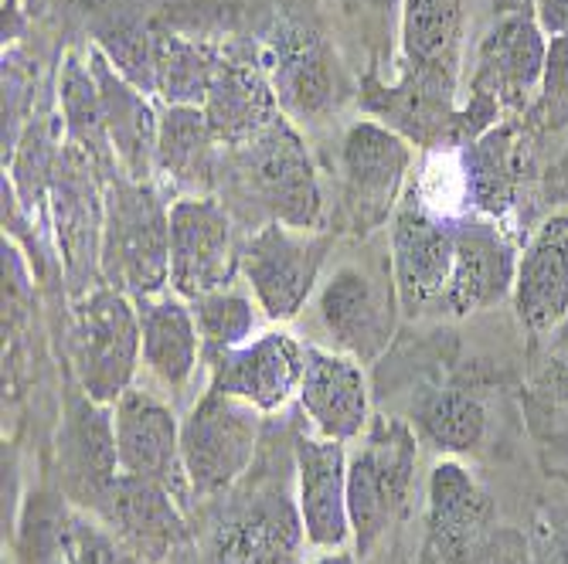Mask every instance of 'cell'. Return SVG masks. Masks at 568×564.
Here are the masks:
<instances>
[{
	"label": "cell",
	"instance_id": "5b68a950",
	"mask_svg": "<svg viewBox=\"0 0 568 564\" xmlns=\"http://www.w3.org/2000/svg\"><path fill=\"white\" fill-rule=\"evenodd\" d=\"M416 463V429L405 419L372 416L361 445L347 455V514L357 557H368L408 510Z\"/></svg>",
	"mask_w": 568,
	"mask_h": 564
},
{
	"label": "cell",
	"instance_id": "5bb4252c",
	"mask_svg": "<svg viewBox=\"0 0 568 564\" xmlns=\"http://www.w3.org/2000/svg\"><path fill=\"white\" fill-rule=\"evenodd\" d=\"M239 259L242 245L235 242V215L222 197L171 201V289L181 299L191 302L232 286Z\"/></svg>",
	"mask_w": 568,
	"mask_h": 564
},
{
	"label": "cell",
	"instance_id": "74e56055",
	"mask_svg": "<svg viewBox=\"0 0 568 564\" xmlns=\"http://www.w3.org/2000/svg\"><path fill=\"white\" fill-rule=\"evenodd\" d=\"M538 391L545 401L568 408V357H551V365L538 378Z\"/></svg>",
	"mask_w": 568,
	"mask_h": 564
},
{
	"label": "cell",
	"instance_id": "cb8c5ba5",
	"mask_svg": "<svg viewBox=\"0 0 568 564\" xmlns=\"http://www.w3.org/2000/svg\"><path fill=\"white\" fill-rule=\"evenodd\" d=\"M89 69L99 85L102 99V116H106V133L113 157L120 171L130 181H153L158 177V130H161V113L153 110V102L143 89H136L130 79H123L110 59L102 55L95 44H89Z\"/></svg>",
	"mask_w": 568,
	"mask_h": 564
},
{
	"label": "cell",
	"instance_id": "d6a6232c",
	"mask_svg": "<svg viewBox=\"0 0 568 564\" xmlns=\"http://www.w3.org/2000/svg\"><path fill=\"white\" fill-rule=\"evenodd\" d=\"M191 314L201 334L204 357L242 347L245 340L255 337V327H260V302L232 286L191 299Z\"/></svg>",
	"mask_w": 568,
	"mask_h": 564
},
{
	"label": "cell",
	"instance_id": "603a6c76",
	"mask_svg": "<svg viewBox=\"0 0 568 564\" xmlns=\"http://www.w3.org/2000/svg\"><path fill=\"white\" fill-rule=\"evenodd\" d=\"M293 476L306 544L317 551H341L351 541L344 442H331L321 435H296Z\"/></svg>",
	"mask_w": 568,
	"mask_h": 564
},
{
	"label": "cell",
	"instance_id": "44dd1931",
	"mask_svg": "<svg viewBox=\"0 0 568 564\" xmlns=\"http://www.w3.org/2000/svg\"><path fill=\"white\" fill-rule=\"evenodd\" d=\"M514 317L531 343L555 337L568 317V212L548 215L521 248L514 279Z\"/></svg>",
	"mask_w": 568,
	"mask_h": 564
},
{
	"label": "cell",
	"instance_id": "6da1fadb",
	"mask_svg": "<svg viewBox=\"0 0 568 564\" xmlns=\"http://www.w3.org/2000/svg\"><path fill=\"white\" fill-rule=\"evenodd\" d=\"M266 72L280 110L296 126L331 123L357 82L337 55V44L314 0H252L239 34Z\"/></svg>",
	"mask_w": 568,
	"mask_h": 564
},
{
	"label": "cell",
	"instance_id": "4fadbf2b",
	"mask_svg": "<svg viewBox=\"0 0 568 564\" xmlns=\"http://www.w3.org/2000/svg\"><path fill=\"white\" fill-rule=\"evenodd\" d=\"M467 0H402L395 85L456 106Z\"/></svg>",
	"mask_w": 568,
	"mask_h": 564
},
{
	"label": "cell",
	"instance_id": "7a4b0ae2",
	"mask_svg": "<svg viewBox=\"0 0 568 564\" xmlns=\"http://www.w3.org/2000/svg\"><path fill=\"white\" fill-rule=\"evenodd\" d=\"M219 194L235 218H260V228L280 222L310 232L324 218L317 167L286 113L222 150Z\"/></svg>",
	"mask_w": 568,
	"mask_h": 564
},
{
	"label": "cell",
	"instance_id": "d590c367",
	"mask_svg": "<svg viewBox=\"0 0 568 564\" xmlns=\"http://www.w3.org/2000/svg\"><path fill=\"white\" fill-rule=\"evenodd\" d=\"M72 564H146L130 554L106 527L75 514L72 527Z\"/></svg>",
	"mask_w": 568,
	"mask_h": 564
},
{
	"label": "cell",
	"instance_id": "b9f144b4",
	"mask_svg": "<svg viewBox=\"0 0 568 564\" xmlns=\"http://www.w3.org/2000/svg\"><path fill=\"white\" fill-rule=\"evenodd\" d=\"M551 340H555V343H558V347H565V343H568V317H565V324H561V327H558V334H555V337H551Z\"/></svg>",
	"mask_w": 568,
	"mask_h": 564
},
{
	"label": "cell",
	"instance_id": "8fae6325",
	"mask_svg": "<svg viewBox=\"0 0 568 564\" xmlns=\"http://www.w3.org/2000/svg\"><path fill=\"white\" fill-rule=\"evenodd\" d=\"M548 62V34L535 8L507 4L494 14L474 51L470 95L487 99L504 116H528Z\"/></svg>",
	"mask_w": 568,
	"mask_h": 564
},
{
	"label": "cell",
	"instance_id": "83f0119b",
	"mask_svg": "<svg viewBox=\"0 0 568 564\" xmlns=\"http://www.w3.org/2000/svg\"><path fill=\"white\" fill-rule=\"evenodd\" d=\"M158 8L161 0H82V21L92 44L146 95H153Z\"/></svg>",
	"mask_w": 568,
	"mask_h": 564
},
{
	"label": "cell",
	"instance_id": "e0dca14e",
	"mask_svg": "<svg viewBox=\"0 0 568 564\" xmlns=\"http://www.w3.org/2000/svg\"><path fill=\"white\" fill-rule=\"evenodd\" d=\"M521 242L504 225L463 215L453 222V273L446 286V314L463 320L494 310L514 293Z\"/></svg>",
	"mask_w": 568,
	"mask_h": 564
},
{
	"label": "cell",
	"instance_id": "f546056e",
	"mask_svg": "<svg viewBox=\"0 0 568 564\" xmlns=\"http://www.w3.org/2000/svg\"><path fill=\"white\" fill-rule=\"evenodd\" d=\"M229 41L191 38L158 24V48H153V95L164 106H204L209 89L219 75Z\"/></svg>",
	"mask_w": 568,
	"mask_h": 564
},
{
	"label": "cell",
	"instance_id": "f35d334b",
	"mask_svg": "<svg viewBox=\"0 0 568 564\" xmlns=\"http://www.w3.org/2000/svg\"><path fill=\"white\" fill-rule=\"evenodd\" d=\"M531 8L548 38L568 34V0H531Z\"/></svg>",
	"mask_w": 568,
	"mask_h": 564
},
{
	"label": "cell",
	"instance_id": "7c38bea8",
	"mask_svg": "<svg viewBox=\"0 0 568 564\" xmlns=\"http://www.w3.org/2000/svg\"><path fill=\"white\" fill-rule=\"evenodd\" d=\"M453 222L426 208L416 187H405L388 228V259L398 302L408 317L446 314V286L453 273Z\"/></svg>",
	"mask_w": 568,
	"mask_h": 564
},
{
	"label": "cell",
	"instance_id": "8992f818",
	"mask_svg": "<svg viewBox=\"0 0 568 564\" xmlns=\"http://www.w3.org/2000/svg\"><path fill=\"white\" fill-rule=\"evenodd\" d=\"M69 361L75 384L99 404H116L130 388L140 357L136 302L102 286L82 296L69 320Z\"/></svg>",
	"mask_w": 568,
	"mask_h": 564
},
{
	"label": "cell",
	"instance_id": "d6986e66",
	"mask_svg": "<svg viewBox=\"0 0 568 564\" xmlns=\"http://www.w3.org/2000/svg\"><path fill=\"white\" fill-rule=\"evenodd\" d=\"M113 422H116L120 473L161 483L181 503H187L194 493H191V483L184 473L181 422L174 416V408L168 401H161L158 394L130 388L113 404Z\"/></svg>",
	"mask_w": 568,
	"mask_h": 564
},
{
	"label": "cell",
	"instance_id": "52a82bcc",
	"mask_svg": "<svg viewBox=\"0 0 568 564\" xmlns=\"http://www.w3.org/2000/svg\"><path fill=\"white\" fill-rule=\"evenodd\" d=\"M341 171V208L344 232L365 238L378 232L398 208L408 187L412 143L378 120H354L337 150Z\"/></svg>",
	"mask_w": 568,
	"mask_h": 564
},
{
	"label": "cell",
	"instance_id": "ab89813d",
	"mask_svg": "<svg viewBox=\"0 0 568 564\" xmlns=\"http://www.w3.org/2000/svg\"><path fill=\"white\" fill-rule=\"evenodd\" d=\"M545 201L561 204V208L568 212V146L555 161V167H548V174H545Z\"/></svg>",
	"mask_w": 568,
	"mask_h": 564
},
{
	"label": "cell",
	"instance_id": "9c48e42d",
	"mask_svg": "<svg viewBox=\"0 0 568 564\" xmlns=\"http://www.w3.org/2000/svg\"><path fill=\"white\" fill-rule=\"evenodd\" d=\"M263 435V412L209 388L181 422V455L194 500L232 490L252 466Z\"/></svg>",
	"mask_w": 568,
	"mask_h": 564
},
{
	"label": "cell",
	"instance_id": "2e32d148",
	"mask_svg": "<svg viewBox=\"0 0 568 564\" xmlns=\"http://www.w3.org/2000/svg\"><path fill=\"white\" fill-rule=\"evenodd\" d=\"M528 130L518 116H504L487 133L459 146L463 201L467 215L490 218L518 238V215L528 194Z\"/></svg>",
	"mask_w": 568,
	"mask_h": 564
},
{
	"label": "cell",
	"instance_id": "ba28073f",
	"mask_svg": "<svg viewBox=\"0 0 568 564\" xmlns=\"http://www.w3.org/2000/svg\"><path fill=\"white\" fill-rule=\"evenodd\" d=\"M398 289L392 259L341 263L317 293V317L334 350L357 365H375L388 350L398 324Z\"/></svg>",
	"mask_w": 568,
	"mask_h": 564
},
{
	"label": "cell",
	"instance_id": "277c9868",
	"mask_svg": "<svg viewBox=\"0 0 568 564\" xmlns=\"http://www.w3.org/2000/svg\"><path fill=\"white\" fill-rule=\"evenodd\" d=\"M423 564H531L528 541L497 521L494 496L456 459L429 473Z\"/></svg>",
	"mask_w": 568,
	"mask_h": 564
},
{
	"label": "cell",
	"instance_id": "4dcf8cb0",
	"mask_svg": "<svg viewBox=\"0 0 568 564\" xmlns=\"http://www.w3.org/2000/svg\"><path fill=\"white\" fill-rule=\"evenodd\" d=\"M59 102H62V123H65L69 146H75L82 157L99 171V181H110V177L123 174L116 157H113V146H110L95 75L89 69V59L82 62L75 51H65V59H62Z\"/></svg>",
	"mask_w": 568,
	"mask_h": 564
},
{
	"label": "cell",
	"instance_id": "d4e9b609",
	"mask_svg": "<svg viewBox=\"0 0 568 564\" xmlns=\"http://www.w3.org/2000/svg\"><path fill=\"white\" fill-rule=\"evenodd\" d=\"M408 425L416 429L419 442L446 459L480 455L494 439V416L480 381L419 388L408 408Z\"/></svg>",
	"mask_w": 568,
	"mask_h": 564
},
{
	"label": "cell",
	"instance_id": "ac0fdd59",
	"mask_svg": "<svg viewBox=\"0 0 568 564\" xmlns=\"http://www.w3.org/2000/svg\"><path fill=\"white\" fill-rule=\"evenodd\" d=\"M209 361V388L239 398L263 416L300 394L303 368H306V343L296 340L290 330H263L242 347L225 353L204 357Z\"/></svg>",
	"mask_w": 568,
	"mask_h": 564
},
{
	"label": "cell",
	"instance_id": "4316f807",
	"mask_svg": "<svg viewBox=\"0 0 568 564\" xmlns=\"http://www.w3.org/2000/svg\"><path fill=\"white\" fill-rule=\"evenodd\" d=\"M133 302H136V320H140L143 368L168 391L187 388L197 365L204 361V347H201L191 302L181 299L174 289L136 296Z\"/></svg>",
	"mask_w": 568,
	"mask_h": 564
},
{
	"label": "cell",
	"instance_id": "484cf974",
	"mask_svg": "<svg viewBox=\"0 0 568 564\" xmlns=\"http://www.w3.org/2000/svg\"><path fill=\"white\" fill-rule=\"evenodd\" d=\"M303 541L296 496L290 503L283 490H270L222 524L215 537V564H300Z\"/></svg>",
	"mask_w": 568,
	"mask_h": 564
},
{
	"label": "cell",
	"instance_id": "ffe728a7",
	"mask_svg": "<svg viewBox=\"0 0 568 564\" xmlns=\"http://www.w3.org/2000/svg\"><path fill=\"white\" fill-rule=\"evenodd\" d=\"M95 521L146 564H161L191 541L184 503L168 486L130 473H120Z\"/></svg>",
	"mask_w": 568,
	"mask_h": 564
},
{
	"label": "cell",
	"instance_id": "1f68e13d",
	"mask_svg": "<svg viewBox=\"0 0 568 564\" xmlns=\"http://www.w3.org/2000/svg\"><path fill=\"white\" fill-rule=\"evenodd\" d=\"M75 514L65 493H31L18 521L14 561L18 564H72Z\"/></svg>",
	"mask_w": 568,
	"mask_h": 564
},
{
	"label": "cell",
	"instance_id": "836d02e7",
	"mask_svg": "<svg viewBox=\"0 0 568 564\" xmlns=\"http://www.w3.org/2000/svg\"><path fill=\"white\" fill-rule=\"evenodd\" d=\"M531 136H551L568 130V34L548 38V62L541 89L528 116H521Z\"/></svg>",
	"mask_w": 568,
	"mask_h": 564
},
{
	"label": "cell",
	"instance_id": "60d3db41",
	"mask_svg": "<svg viewBox=\"0 0 568 564\" xmlns=\"http://www.w3.org/2000/svg\"><path fill=\"white\" fill-rule=\"evenodd\" d=\"M310 564H357V554L341 547V551H324L317 561H310Z\"/></svg>",
	"mask_w": 568,
	"mask_h": 564
},
{
	"label": "cell",
	"instance_id": "9a60e30c",
	"mask_svg": "<svg viewBox=\"0 0 568 564\" xmlns=\"http://www.w3.org/2000/svg\"><path fill=\"white\" fill-rule=\"evenodd\" d=\"M120 480L113 404L92 401L79 384L65 391L59 429V490L69 503L99 514L113 483Z\"/></svg>",
	"mask_w": 568,
	"mask_h": 564
},
{
	"label": "cell",
	"instance_id": "f1b7e54d",
	"mask_svg": "<svg viewBox=\"0 0 568 564\" xmlns=\"http://www.w3.org/2000/svg\"><path fill=\"white\" fill-rule=\"evenodd\" d=\"M158 130V174L178 197H209L219 191L222 143L201 106H164Z\"/></svg>",
	"mask_w": 568,
	"mask_h": 564
},
{
	"label": "cell",
	"instance_id": "e575fe53",
	"mask_svg": "<svg viewBox=\"0 0 568 564\" xmlns=\"http://www.w3.org/2000/svg\"><path fill=\"white\" fill-rule=\"evenodd\" d=\"M347 11L361 21V38L372 48V65L378 69V59L392 55L395 24L402 21V0H344Z\"/></svg>",
	"mask_w": 568,
	"mask_h": 564
},
{
	"label": "cell",
	"instance_id": "30bf717a",
	"mask_svg": "<svg viewBox=\"0 0 568 564\" xmlns=\"http://www.w3.org/2000/svg\"><path fill=\"white\" fill-rule=\"evenodd\" d=\"M334 248V232L321 228H290L270 222L255 228L242 242L239 269L248 279L252 299L273 324H290L314 296L321 283V269Z\"/></svg>",
	"mask_w": 568,
	"mask_h": 564
},
{
	"label": "cell",
	"instance_id": "7402d4cb",
	"mask_svg": "<svg viewBox=\"0 0 568 564\" xmlns=\"http://www.w3.org/2000/svg\"><path fill=\"white\" fill-rule=\"evenodd\" d=\"M300 408L321 439L354 442L372 425V394L365 365L341 350L306 343V368L300 381Z\"/></svg>",
	"mask_w": 568,
	"mask_h": 564
},
{
	"label": "cell",
	"instance_id": "3957f363",
	"mask_svg": "<svg viewBox=\"0 0 568 564\" xmlns=\"http://www.w3.org/2000/svg\"><path fill=\"white\" fill-rule=\"evenodd\" d=\"M99 273L130 299L171 289V201L158 181H102Z\"/></svg>",
	"mask_w": 568,
	"mask_h": 564
},
{
	"label": "cell",
	"instance_id": "8d00e7d4",
	"mask_svg": "<svg viewBox=\"0 0 568 564\" xmlns=\"http://www.w3.org/2000/svg\"><path fill=\"white\" fill-rule=\"evenodd\" d=\"M531 564H568V506H548L535 517Z\"/></svg>",
	"mask_w": 568,
	"mask_h": 564
}]
</instances>
